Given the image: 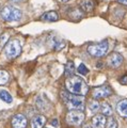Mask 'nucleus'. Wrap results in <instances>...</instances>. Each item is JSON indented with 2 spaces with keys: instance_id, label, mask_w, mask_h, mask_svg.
<instances>
[{
  "instance_id": "obj_1",
  "label": "nucleus",
  "mask_w": 127,
  "mask_h": 128,
  "mask_svg": "<svg viewBox=\"0 0 127 128\" xmlns=\"http://www.w3.org/2000/svg\"><path fill=\"white\" fill-rule=\"evenodd\" d=\"M65 86H66L67 92H70V94L78 95V96H84L89 92L88 83L81 77H78V76H75V75L66 78Z\"/></svg>"
},
{
  "instance_id": "obj_2",
  "label": "nucleus",
  "mask_w": 127,
  "mask_h": 128,
  "mask_svg": "<svg viewBox=\"0 0 127 128\" xmlns=\"http://www.w3.org/2000/svg\"><path fill=\"white\" fill-rule=\"evenodd\" d=\"M61 97L68 109L78 110V111L84 110L86 105H84V99H83L82 96L70 94V92H66V91H61Z\"/></svg>"
},
{
  "instance_id": "obj_3",
  "label": "nucleus",
  "mask_w": 127,
  "mask_h": 128,
  "mask_svg": "<svg viewBox=\"0 0 127 128\" xmlns=\"http://www.w3.org/2000/svg\"><path fill=\"white\" fill-rule=\"evenodd\" d=\"M1 18L6 22H17L22 17V11L13 6H6L0 12Z\"/></svg>"
},
{
  "instance_id": "obj_4",
  "label": "nucleus",
  "mask_w": 127,
  "mask_h": 128,
  "mask_svg": "<svg viewBox=\"0 0 127 128\" xmlns=\"http://www.w3.org/2000/svg\"><path fill=\"white\" fill-rule=\"evenodd\" d=\"M108 41L105 40V41H102L100 43H96V44H90L88 46V52L93 56V57H97V58H100V57H104V56L107 54L108 51Z\"/></svg>"
},
{
  "instance_id": "obj_5",
  "label": "nucleus",
  "mask_w": 127,
  "mask_h": 128,
  "mask_svg": "<svg viewBox=\"0 0 127 128\" xmlns=\"http://www.w3.org/2000/svg\"><path fill=\"white\" fill-rule=\"evenodd\" d=\"M20 51H22V46H20L19 41H17V40L9 41L4 48V52L6 54V57L10 59H14V58L18 57Z\"/></svg>"
},
{
  "instance_id": "obj_6",
  "label": "nucleus",
  "mask_w": 127,
  "mask_h": 128,
  "mask_svg": "<svg viewBox=\"0 0 127 128\" xmlns=\"http://www.w3.org/2000/svg\"><path fill=\"white\" fill-rule=\"evenodd\" d=\"M86 115L82 111L72 110L66 114V122L72 126H80L84 121Z\"/></svg>"
},
{
  "instance_id": "obj_7",
  "label": "nucleus",
  "mask_w": 127,
  "mask_h": 128,
  "mask_svg": "<svg viewBox=\"0 0 127 128\" xmlns=\"http://www.w3.org/2000/svg\"><path fill=\"white\" fill-rule=\"evenodd\" d=\"M110 95H112V90L111 88L107 84L100 86H95L92 89V96L94 99H104L109 97Z\"/></svg>"
},
{
  "instance_id": "obj_8",
  "label": "nucleus",
  "mask_w": 127,
  "mask_h": 128,
  "mask_svg": "<svg viewBox=\"0 0 127 128\" xmlns=\"http://www.w3.org/2000/svg\"><path fill=\"white\" fill-rule=\"evenodd\" d=\"M123 63V57L118 52H112L107 58V64L111 68H118Z\"/></svg>"
},
{
  "instance_id": "obj_9",
  "label": "nucleus",
  "mask_w": 127,
  "mask_h": 128,
  "mask_svg": "<svg viewBox=\"0 0 127 128\" xmlns=\"http://www.w3.org/2000/svg\"><path fill=\"white\" fill-rule=\"evenodd\" d=\"M27 124V118L22 113H17L12 118V126H13V128H26Z\"/></svg>"
},
{
  "instance_id": "obj_10",
  "label": "nucleus",
  "mask_w": 127,
  "mask_h": 128,
  "mask_svg": "<svg viewBox=\"0 0 127 128\" xmlns=\"http://www.w3.org/2000/svg\"><path fill=\"white\" fill-rule=\"evenodd\" d=\"M35 104H36V107L43 112H47L51 107V105L48 102V99L46 98V96H42V95H40L36 97Z\"/></svg>"
},
{
  "instance_id": "obj_11",
  "label": "nucleus",
  "mask_w": 127,
  "mask_h": 128,
  "mask_svg": "<svg viewBox=\"0 0 127 128\" xmlns=\"http://www.w3.org/2000/svg\"><path fill=\"white\" fill-rule=\"evenodd\" d=\"M107 118L102 114H96L92 118V126L93 128H106Z\"/></svg>"
},
{
  "instance_id": "obj_12",
  "label": "nucleus",
  "mask_w": 127,
  "mask_h": 128,
  "mask_svg": "<svg viewBox=\"0 0 127 128\" xmlns=\"http://www.w3.org/2000/svg\"><path fill=\"white\" fill-rule=\"evenodd\" d=\"M46 124V118L44 115H35L31 121V128H43Z\"/></svg>"
},
{
  "instance_id": "obj_13",
  "label": "nucleus",
  "mask_w": 127,
  "mask_h": 128,
  "mask_svg": "<svg viewBox=\"0 0 127 128\" xmlns=\"http://www.w3.org/2000/svg\"><path fill=\"white\" fill-rule=\"evenodd\" d=\"M116 112L122 118H127V99H122L116 104Z\"/></svg>"
},
{
  "instance_id": "obj_14",
  "label": "nucleus",
  "mask_w": 127,
  "mask_h": 128,
  "mask_svg": "<svg viewBox=\"0 0 127 128\" xmlns=\"http://www.w3.org/2000/svg\"><path fill=\"white\" fill-rule=\"evenodd\" d=\"M49 43H51V47L54 50H60L64 47V43H63L60 38H58L54 35H50L49 36Z\"/></svg>"
},
{
  "instance_id": "obj_15",
  "label": "nucleus",
  "mask_w": 127,
  "mask_h": 128,
  "mask_svg": "<svg viewBox=\"0 0 127 128\" xmlns=\"http://www.w3.org/2000/svg\"><path fill=\"white\" fill-rule=\"evenodd\" d=\"M41 19L44 22H57L59 19V15L57 14V12L54 11H49L46 12L41 16Z\"/></svg>"
},
{
  "instance_id": "obj_16",
  "label": "nucleus",
  "mask_w": 127,
  "mask_h": 128,
  "mask_svg": "<svg viewBox=\"0 0 127 128\" xmlns=\"http://www.w3.org/2000/svg\"><path fill=\"white\" fill-rule=\"evenodd\" d=\"M79 6H80L81 10L83 12H91V11H93L94 3L92 0H81Z\"/></svg>"
},
{
  "instance_id": "obj_17",
  "label": "nucleus",
  "mask_w": 127,
  "mask_h": 128,
  "mask_svg": "<svg viewBox=\"0 0 127 128\" xmlns=\"http://www.w3.org/2000/svg\"><path fill=\"white\" fill-rule=\"evenodd\" d=\"M75 70H76V68H75V64L73 61H68L66 63L65 65V70H64V75L66 76V77H70V76H73Z\"/></svg>"
},
{
  "instance_id": "obj_18",
  "label": "nucleus",
  "mask_w": 127,
  "mask_h": 128,
  "mask_svg": "<svg viewBox=\"0 0 127 128\" xmlns=\"http://www.w3.org/2000/svg\"><path fill=\"white\" fill-rule=\"evenodd\" d=\"M100 110H102V115H105V116L112 115V108H111V106L108 102H102L100 105Z\"/></svg>"
},
{
  "instance_id": "obj_19",
  "label": "nucleus",
  "mask_w": 127,
  "mask_h": 128,
  "mask_svg": "<svg viewBox=\"0 0 127 128\" xmlns=\"http://www.w3.org/2000/svg\"><path fill=\"white\" fill-rule=\"evenodd\" d=\"M0 98H1V100H3L6 104H11L12 102H13V97H12V95L6 90L0 91Z\"/></svg>"
},
{
  "instance_id": "obj_20",
  "label": "nucleus",
  "mask_w": 127,
  "mask_h": 128,
  "mask_svg": "<svg viewBox=\"0 0 127 128\" xmlns=\"http://www.w3.org/2000/svg\"><path fill=\"white\" fill-rule=\"evenodd\" d=\"M100 105L96 99H92V100L89 102V109L92 112H97L100 110Z\"/></svg>"
},
{
  "instance_id": "obj_21",
  "label": "nucleus",
  "mask_w": 127,
  "mask_h": 128,
  "mask_svg": "<svg viewBox=\"0 0 127 128\" xmlns=\"http://www.w3.org/2000/svg\"><path fill=\"white\" fill-rule=\"evenodd\" d=\"M8 80H9V74L6 70H0V86L6 84L8 82Z\"/></svg>"
},
{
  "instance_id": "obj_22",
  "label": "nucleus",
  "mask_w": 127,
  "mask_h": 128,
  "mask_svg": "<svg viewBox=\"0 0 127 128\" xmlns=\"http://www.w3.org/2000/svg\"><path fill=\"white\" fill-rule=\"evenodd\" d=\"M70 17H73V18H81L83 13L81 12L80 9H72V11L68 13Z\"/></svg>"
},
{
  "instance_id": "obj_23",
  "label": "nucleus",
  "mask_w": 127,
  "mask_h": 128,
  "mask_svg": "<svg viewBox=\"0 0 127 128\" xmlns=\"http://www.w3.org/2000/svg\"><path fill=\"white\" fill-rule=\"evenodd\" d=\"M106 125H107V128H118V127L116 120L114 118H110L108 121H107Z\"/></svg>"
},
{
  "instance_id": "obj_24",
  "label": "nucleus",
  "mask_w": 127,
  "mask_h": 128,
  "mask_svg": "<svg viewBox=\"0 0 127 128\" xmlns=\"http://www.w3.org/2000/svg\"><path fill=\"white\" fill-rule=\"evenodd\" d=\"M78 73L80 74V75H86L89 73V70L86 68V66L84 65L83 63H81L80 65L78 66Z\"/></svg>"
},
{
  "instance_id": "obj_25",
  "label": "nucleus",
  "mask_w": 127,
  "mask_h": 128,
  "mask_svg": "<svg viewBox=\"0 0 127 128\" xmlns=\"http://www.w3.org/2000/svg\"><path fill=\"white\" fill-rule=\"evenodd\" d=\"M8 41V35H6V33H4V34H2V36H0V46H3L4 45V43Z\"/></svg>"
},
{
  "instance_id": "obj_26",
  "label": "nucleus",
  "mask_w": 127,
  "mask_h": 128,
  "mask_svg": "<svg viewBox=\"0 0 127 128\" xmlns=\"http://www.w3.org/2000/svg\"><path fill=\"white\" fill-rule=\"evenodd\" d=\"M120 82L122 83V84H124V86H126V84H127V75L123 76V77L120 79Z\"/></svg>"
},
{
  "instance_id": "obj_27",
  "label": "nucleus",
  "mask_w": 127,
  "mask_h": 128,
  "mask_svg": "<svg viewBox=\"0 0 127 128\" xmlns=\"http://www.w3.org/2000/svg\"><path fill=\"white\" fill-rule=\"evenodd\" d=\"M51 125H52V126H54V127H58V125H59V122H58V120H57V118L52 120V121H51Z\"/></svg>"
},
{
  "instance_id": "obj_28",
  "label": "nucleus",
  "mask_w": 127,
  "mask_h": 128,
  "mask_svg": "<svg viewBox=\"0 0 127 128\" xmlns=\"http://www.w3.org/2000/svg\"><path fill=\"white\" fill-rule=\"evenodd\" d=\"M120 3H122V4H124V6H127V0H118Z\"/></svg>"
},
{
  "instance_id": "obj_29",
  "label": "nucleus",
  "mask_w": 127,
  "mask_h": 128,
  "mask_svg": "<svg viewBox=\"0 0 127 128\" xmlns=\"http://www.w3.org/2000/svg\"><path fill=\"white\" fill-rule=\"evenodd\" d=\"M82 128H92V126H91L90 124H84V125L82 126Z\"/></svg>"
},
{
  "instance_id": "obj_30",
  "label": "nucleus",
  "mask_w": 127,
  "mask_h": 128,
  "mask_svg": "<svg viewBox=\"0 0 127 128\" xmlns=\"http://www.w3.org/2000/svg\"><path fill=\"white\" fill-rule=\"evenodd\" d=\"M11 2H14V3H18V2H22V0H10Z\"/></svg>"
},
{
  "instance_id": "obj_31",
  "label": "nucleus",
  "mask_w": 127,
  "mask_h": 128,
  "mask_svg": "<svg viewBox=\"0 0 127 128\" xmlns=\"http://www.w3.org/2000/svg\"><path fill=\"white\" fill-rule=\"evenodd\" d=\"M62 2H67V1H70V0H61Z\"/></svg>"
}]
</instances>
